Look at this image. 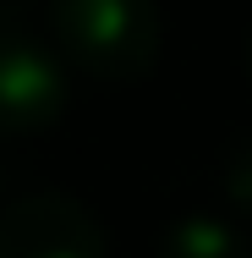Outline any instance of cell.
<instances>
[{
  "instance_id": "277c9868",
  "label": "cell",
  "mask_w": 252,
  "mask_h": 258,
  "mask_svg": "<svg viewBox=\"0 0 252 258\" xmlns=\"http://www.w3.org/2000/svg\"><path fill=\"white\" fill-rule=\"evenodd\" d=\"M153 258H252L236 225H225L219 214H181L164 236Z\"/></svg>"
},
{
  "instance_id": "5b68a950",
  "label": "cell",
  "mask_w": 252,
  "mask_h": 258,
  "mask_svg": "<svg viewBox=\"0 0 252 258\" xmlns=\"http://www.w3.org/2000/svg\"><path fill=\"white\" fill-rule=\"evenodd\" d=\"M219 187H225V198L236 209L252 214V138H236V143H230V154L219 165Z\"/></svg>"
},
{
  "instance_id": "6da1fadb",
  "label": "cell",
  "mask_w": 252,
  "mask_h": 258,
  "mask_svg": "<svg viewBox=\"0 0 252 258\" xmlns=\"http://www.w3.org/2000/svg\"><path fill=\"white\" fill-rule=\"evenodd\" d=\"M50 22L66 60L94 77H143L164 44L159 0H50Z\"/></svg>"
},
{
  "instance_id": "3957f363",
  "label": "cell",
  "mask_w": 252,
  "mask_h": 258,
  "mask_svg": "<svg viewBox=\"0 0 252 258\" xmlns=\"http://www.w3.org/2000/svg\"><path fill=\"white\" fill-rule=\"evenodd\" d=\"M0 258H104V231L66 192H28L0 214Z\"/></svg>"
},
{
  "instance_id": "7a4b0ae2",
  "label": "cell",
  "mask_w": 252,
  "mask_h": 258,
  "mask_svg": "<svg viewBox=\"0 0 252 258\" xmlns=\"http://www.w3.org/2000/svg\"><path fill=\"white\" fill-rule=\"evenodd\" d=\"M66 104V72L17 17L0 6V132H39Z\"/></svg>"
},
{
  "instance_id": "8992f818",
  "label": "cell",
  "mask_w": 252,
  "mask_h": 258,
  "mask_svg": "<svg viewBox=\"0 0 252 258\" xmlns=\"http://www.w3.org/2000/svg\"><path fill=\"white\" fill-rule=\"evenodd\" d=\"M247 83H252V28H247Z\"/></svg>"
}]
</instances>
